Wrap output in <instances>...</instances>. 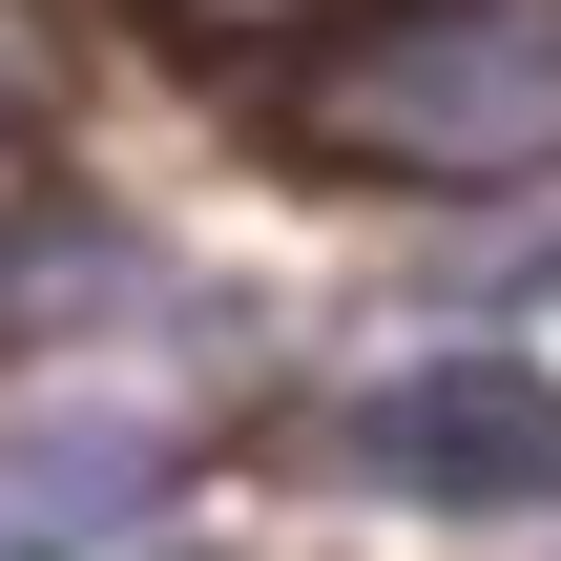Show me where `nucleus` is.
<instances>
[{
	"mask_svg": "<svg viewBox=\"0 0 561 561\" xmlns=\"http://www.w3.org/2000/svg\"><path fill=\"white\" fill-rule=\"evenodd\" d=\"M333 479H375L416 520H541L561 500V375L541 354H396L375 396H333Z\"/></svg>",
	"mask_w": 561,
	"mask_h": 561,
	"instance_id": "f03ea898",
	"label": "nucleus"
},
{
	"mask_svg": "<svg viewBox=\"0 0 561 561\" xmlns=\"http://www.w3.org/2000/svg\"><path fill=\"white\" fill-rule=\"evenodd\" d=\"M312 125L375 146V167H437V187L561 167V0H437V21H375L354 62H312Z\"/></svg>",
	"mask_w": 561,
	"mask_h": 561,
	"instance_id": "f257e3e1",
	"label": "nucleus"
},
{
	"mask_svg": "<svg viewBox=\"0 0 561 561\" xmlns=\"http://www.w3.org/2000/svg\"><path fill=\"white\" fill-rule=\"evenodd\" d=\"M167 500V416H0V561H83Z\"/></svg>",
	"mask_w": 561,
	"mask_h": 561,
	"instance_id": "7ed1b4c3",
	"label": "nucleus"
}]
</instances>
